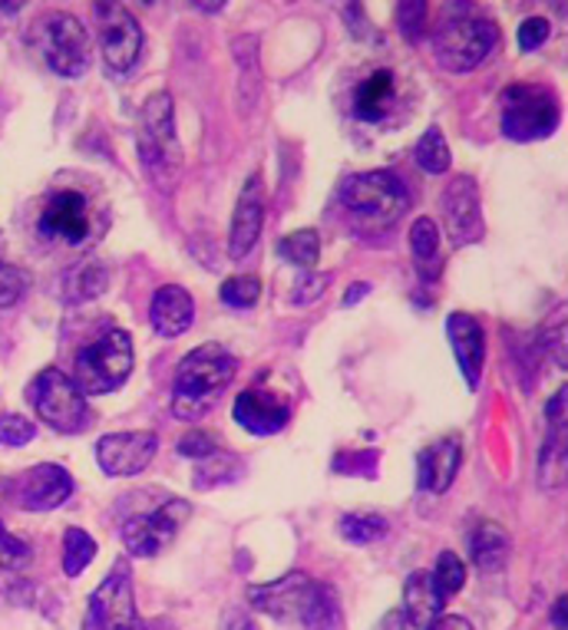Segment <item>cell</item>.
I'll use <instances>...</instances> for the list:
<instances>
[{
  "instance_id": "7c38bea8",
  "label": "cell",
  "mask_w": 568,
  "mask_h": 630,
  "mask_svg": "<svg viewBox=\"0 0 568 630\" xmlns=\"http://www.w3.org/2000/svg\"><path fill=\"white\" fill-rule=\"evenodd\" d=\"M159 449V436L149 430L136 433H109L96 443V463L106 476L112 479H129L139 476Z\"/></svg>"
},
{
  "instance_id": "d590c367",
  "label": "cell",
  "mask_w": 568,
  "mask_h": 630,
  "mask_svg": "<svg viewBox=\"0 0 568 630\" xmlns=\"http://www.w3.org/2000/svg\"><path fill=\"white\" fill-rule=\"evenodd\" d=\"M36 436V426L17 413H3L0 416V443L3 446H26Z\"/></svg>"
},
{
  "instance_id": "f6af8a7d",
  "label": "cell",
  "mask_w": 568,
  "mask_h": 630,
  "mask_svg": "<svg viewBox=\"0 0 568 630\" xmlns=\"http://www.w3.org/2000/svg\"><path fill=\"white\" fill-rule=\"evenodd\" d=\"M407 628V618L404 615H387V621L381 624V630H404Z\"/></svg>"
},
{
  "instance_id": "2e32d148",
  "label": "cell",
  "mask_w": 568,
  "mask_h": 630,
  "mask_svg": "<svg viewBox=\"0 0 568 630\" xmlns=\"http://www.w3.org/2000/svg\"><path fill=\"white\" fill-rule=\"evenodd\" d=\"M443 215L447 228L457 245H470L483 238V211H480V188L470 175H460L450 182L443 195Z\"/></svg>"
},
{
  "instance_id": "60d3db41",
  "label": "cell",
  "mask_w": 568,
  "mask_h": 630,
  "mask_svg": "<svg viewBox=\"0 0 568 630\" xmlns=\"http://www.w3.org/2000/svg\"><path fill=\"white\" fill-rule=\"evenodd\" d=\"M566 387L546 403V420H549V430L553 433H566Z\"/></svg>"
},
{
  "instance_id": "603a6c76",
  "label": "cell",
  "mask_w": 568,
  "mask_h": 630,
  "mask_svg": "<svg viewBox=\"0 0 568 630\" xmlns=\"http://www.w3.org/2000/svg\"><path fill=\"white\" fill-rule=\"evenodd\" d=\"M394 99H397V79H394V73H390V69H377V73H371V76L357 86V93H354V112H357V119H364V122H384L387 112H390V106H394Z\"/></svg>"
},
{
  "instance_id": "277c9868",
  "label": "cell",
  "mask_w": 568,
  "mask_h": 630,
  "mask_svg": "<svg viewBox=\"0 0 568 630\" xmlns=\"http://www.w3.org/2000/svg\"><path fill=\"white\" fill-rule=\"evenodd\" d=\"M559 126V99L549 86L516 83L503 93V132L516 142L553 135Z\"/></svg>"
},
{
  "instance_id": "cb8c5ba5",
  "label": "cell",
  "mask_w": 568,
  "mask_h": 630,
  "mask_svg": "<svg viewBox=\"0 0 568 630\" xmlns=\"http://www.w3.org/2000/svg\"><path fill=\"white\" fill-rule=\"evenodd\" d=\"M470 552H473V565H476L483 575H496V572L506 568L510 552H513V542H510V535H506L503 525H496V522H483V525L473 532Z\"/></svg>"
},
{
  "instance_id": "7402d4cb",
  "label": "cell",
  "mask_w": 568,
  "mask_h": 630,
  "mask_svg": "<svg viewBox=\"0 0 568 630\" xmlns=\"http://www.w3.org/2000/svg\"><path fill=\"white\" fill-rule=\"evenodd\" d=\"M447 598L437 588L430 572H414L404 585V618L417 630H427L437 618H443Z\"/></svg>"
},
{
  "instance_id": "e0dca14e",
  "label": "cell",
  "mask_w": 568,
  "mask_h": 630,
  "mask_svg": "<svg viewBox=\"0 0 568 630\" xmlns=\"http://www.w3.org/2000/svg\"><path fill=\"white\" fill-rule=\"evenodd\" d=\"M288 416H291V406L278 393H271V390L248 387L235 400V423L245 433H251V436H275V433H281L288 426Z\"/></svg>"
},
{
  "instance_id": "e575fe53",
  "label": "cell",
  "mask_w": 568,
  "mask_h": 630,
  "mask_svg": "<svg viewBox=\"0 0 568 630\" xmlns=\"http://www.w3.org/2000/svg\"><path fill=\"white\" fill-rule=\"evenodd\" d=\"M30 562V545L17 535L7 532V525L0 522V568L7 572H17Z\"/></svg>"
},
{
  "instance_id": "f35d334b",
  "label": "cell",
  "mask_w": 568,
  "mask_h": 630,
  "mask_svg": "<svg viewBox=\"0 0 568 630\" xmlns=\"http://www.w3.org/2000/svg\"><path fill=\"white\" fill-rule=\"evenodd\" d=\"M549 40V20L546 17H529L523 26H519V46L523 50H536Z\"/></svg>"
},
{
  "instance_id": "7a4b0ae2",
  "label": "cell",
  "mask_w": 568,
  "mask_h": 630,
  "mask_svg": "<svg viewBox=\"0 0 568 630\" xmlns=\"http://www.w3.org/2000/svg\"><path fill=\"white\" fill-rule=\"evenodd\" d=\"M341 205L361 228H390L410 205L407 185L394 172H361L351 175L341 188Z\"/></svg>"
},
{
  "instance_id": "ab89813d",
  "label": "cell",
  "mask_w": 568,
  "mask_h": 630,
  "mask_svg": "<svg viewBox=\"0 0 568 630\" xmlns=\"http://www.w3.org/2000/svg\"><path fill=\"white\" fill-rule=\"evenodd\" d=\"M328 284H331V274H314V278L301 281L298 291H294V304H311V301H318V297L328 291Z\"/></svg>"
},
{
  "instance_id": "ac0fdd59",
  "label": "cell",
  "mask_w": 568,
  "mask_h": 630,
  "mask_svg": "<svg viewBox=\"0 0 568 630\" xmlns=\"http://www.w3.org/2000/svg\"><path fill=\"white\" fill-rule=\"evenodd\" d=\"M261 225H265V188H261V175H251L238 195L232 228H228V254L235 261H242L255 248Z\"/></svg>"
},
{
  "instance_id": "44dd1931",
  "label": "cell",
  "mask_w": 568,
  "mask_h": 630,
  "mask_svg": "<svg viewBox=\"0 0 568 630\" xmlns=\"http://www.w3.org/2000/svg\"><path fill=\"white\" fill-rule=\"evenodd\" d=\"M460 459H463V446L457 436L450 439H440L433 446H427L417 459V469H420V489L440 496L453 486L457 472H460Z\"/></svg>"
},
{
  "instance_id": "d6a6232c",
  "label": "cell",
  "mask_w": 568,
  "mask_h": 630,
  "mask_svg": "<svg viewBox=\"0 0 568 630\" xmlns=\"http://www.w3.org/2000/svg\"><path fill=\"white\" fill-rule=\"evenodd\" d=\"M433 582H437V588L443 591V598H450V595H460V591H463V585H467V565L460 562V555H457V552H443V555L437 558Z\"/></svg>"
},
{
  "instance_id": "7bdbcfd3",
  "label": "cell",
  "mask_w": 568,
  "mask_h": 630,
  "mask_svg": "<svg viewBox=\"0 0 568 630\" xmlns=\"http://www.w3.org/2000/svg\"><path fill=\"white\" fill-rule=\"evenodd\" d=\"M553 624H556V630H568V601L566 598H559V601H556V608H553Z\"/></svg>"
},
{
  "instance_id": "8992f818",
  "label": "cell",
  "mask_w": 568,
  "mask_h": 630,
  "mask_svg": "<svg viewBox=\"0 0 568 630\" xmlns=\"http://www.w3.org/2000/svg\"><path fill=\"white\" fill-rule=\"evenodd\" d=\"M26 400L33 406V413L56 433H79L86 426V397L79 393V387L56 367L40 370L30 387H26Z\"/></svg>"
},
{
  "instance_id": "5b68a950",
  "label": "cell",
  "mask_w": 568,
  "mask_h": 630,
  "mask_svg": "<svg viewBox=\"0 0 568 630\" xmlns=\"http://www.w3.org/2000/svg\"><path fill=\"white\" fill-rule=\"evenodd\" d=\"M139 155L146 172H152L162 182H169L179 172L182 162V149L175 139V119H172V99L165 93H156L152 99H146L142 112H139Z\"/></svg>"
},
{
  "instance_id": "b9f144b4",
  "label": "cell",
  "mask_w": 568,
  "mask_h": 630,
  "mask_svg": "<svg viewBox=\"0 0 568 630\" xmlns=\"http://www.w3.org/2000/svg\"><path fill=\"white\" fill-rule=\"evenodd\" d=\"M427 630H473V624H470L467 618H453V615H447V618H437Z\"/></svg>"
},
{
  "instance_id": "9c48e42d",
  "label": "cell",
  "mask_w": 568,
  "mask_h": 630,
  "mask_svg": "<svg viewBox=\"0 0 568 630\" xmlns=\"http://www.w3.org/2000/svg\"><path fill=\"white\" fill-rule=\"evenodd\" d=\"M192 509L182 499H169L165 506H159L152 515H132L122 525V545L129 548V555L136 558H156L162 555L175 535L182 532V525L189 522Z\"/></svg>"
},
{
  "instance_id": "74e56055",
  "label": "cell",
  "mask_w": 568,
  "mask_h": 630,
  "mask_svg": "<svg viewBox=\"0 0 568 630\" xmlns=\"http://www.w3.org/2000/svg\"><path fill=\"white\" fill-rule=\"evenodd\" d=\"M424 17H427V3H420V0H414V3H400V10H397L400 33H404L407 40H417L420 30H424Z\"/></svg>"
},
{
  "instance_id": "8d00e7d4",
  "label": "cell",
  "mask_w": 568,
  "mask_h": 630,
  "mask_svg": "<svg viewBox=\"0 0 568 630\" xmlns=\"http://www.w3.org/2000/svg\"><path fill=\"white\" fill-rule=\"evenodd\" d=\"M179 456H185V459H212V456H218V439L212 433L195 430L179 443Z\"/></svg>"
},
{
  "instance_id": "9a60e30c",
  "label": "cell",
  "mask_w": 568,
  "mask_h": 630,
  "mask_svg": "<svg viewBox=\"0 0 568 630\" xmlns=\"http://www.w3.org/2000/svg\"><path fill=\"white\" fill-rule=\"evenodd\" d=\"M314 595V582L301 572L275 582V585H258V588H248V598L258 611L278 618V621H298L304 618L308 611V601Z\"/></svg>"
},
{
  "instance_id": "f546056e",
  "label": "cell",
  "mask_w": 568,
  "mask_h": 630,
  "mask_svg": "<svg viewBox=\"0 0 568 630\" xmlns=\"http://www.w3.org/2000/svg\"><path fill=\"white\" fill-rule=\"evenodd\" d=\"M93 558H96V542L83 529H66V535H63V572H66V578H79Z\"/></svg>"
},
{
  "instance_id": "52a82bcc",
  "label": "cell",
  "mask_w": 568,
  "mask_h": 630,
  "mask_svg": "<svg viewBox=\"0 0 568 630\" xmlns=\"http://www.w3.org/2000/svg\"><path fill=\"white\" fill-rule=\"evenodd\" d=\"M36 46L46 66L63 79H79L93 63V43L86 26L69 13H53L36 23Z\"/></svg>"
},
{
  "instance_id": "d4e9b609",
  "label": "cell",
  "mask_w": 568,
  "mask_h": 630,
  "mask_svg": "<svg viewBox=\"0 0 568 630\" xmlns=\"http://www.w3.org/2000/svg\"><path fill=\"white\" fill-rule=\"evenodd\" d=\"M410 251L417 258V268L424 278H437V258H440V228L433 218H417L410 231Z\"/></svg>"
},
{
  "instance_id": "ee69618b",
  "label": "cell",
  "mask_w": 568,
  "mask_h": 630,
  "mask_svg": "<svg viewBox=\"0 0 568 630\" xmlns=\"http://www.w3.org/2000/svg\"><path fill=\"white\" fill-rule=\"evenodd\" d=\"M371 294V284H351V291H347V297H344V304L351 307V304H357L361 297H367Z\"/></svg>"
},
{
  "instance_id": "f1b7e54d",
  "label": "cell",
  "mask_w": 568,
  "mask_h": 630,
  "mask_svg": "<svg viewBox=\"0 0 568 630\" xmlns=\"http://www.w3.org/2000/svg\"><path fill=\"white\" fill-rule=\"evenodd\" d=\"M562 482H566V433H553L543 446L539 486L543 489H562Z\"/></svg>"
},
{
  "instance_id": "6da1fadb",
  "label": "cell",
  "mask_w": 568,
  "mask_h": 630,
  "mask_svg": "<svg viewBox=\"0 0 568 630\" xmlns=\"http://www.w3.org/2000/svg\"><path fill=\"white\" fill-rule=\"evenodd\" d=\"M232 380H235V357L222 344L195 347L192 354L182 357L175 370V397H172L175 413L185 420L205 416Z\"/></svg>"
},
{
  "instance_id": "4316f807",
  "label": "cell",
  "mask_w": 568,
  "mask_h": 630,
  "mask_svg": "<svg viewBox=\"0 0 568 630\" xmlns=\"http://www.w3.org/2000/svg\"><path fill=\"white\" fill-rule=\"evenodd\" d=\"M304 630H337L341 628V615H337V598L331 588L314 585V595L308 601V611L301 618Z\"/></svg>"
},
{
  "instance_id": "4dcf8cb0",
  "label": "cell",
  "mask_w": 568,
  "mask_h": 630,
  "mask_svg": "<svg viewBox=\"0 0 568 630\" xmlns=\"http://www.w3.org/2000/svg\"><path fill=\"white\" fill-rule=\"evenodd\" d=\"M341 535L354 545H367L387 535V519L384 515H344L341 519Z\"/></svg>"
},
{
  "instance_id": "8fae6325",
  "label": "cell",
  "mask_w": 568,
  "mask_h": 630,
  "mask_svg": "<svg viewBox=\"0 0 568 630\" xmlns=\"http://www.w3.org/2000/svg\"><path fill=\"white\" fill-rule=\"evenodd\" d=\"M83 630H139L132 582L126 572H109L103 585L89 595V608L83 615Z\"/></svg>"
},
{
  "instance_id": "83f0119b",
  "label": "cell",
  "mask_w": 568,
  "mask_h": 630,
  "mask_svg": "<svg viewBox=\"0 0 568 630\" xmlns=\"http://www.w3.org/2000/svg\"><path fill=\"white\" fill-rule=\"evenodd\" d=\"M414 159H417V165H420L424 172H430V175H443V172L450 169V145H447V139H443V132H440L437 126H430V129L424 132V139H420L417 149H414Z\"/></svg>"
},
{
  "instance_id": "1f68e13d",
  "label": "cell",
  "mask_w": 568,
  "mask_h": 630,
  "mask_svg": "<svg viewBox=\"0 0 568 630\" xmlns=\"http://www.w3.org/2000/svg\"><path fill=\"white\" fill-rule=\"evenodd\" d=\"M218 294H222V301H225L228 307L248 311V307L258 304V297H261V284H258V278H251V274H235V278H228V281L222 284Z\"/></svg>"
},
{
  "instance_id": "5bb4252c",
  "label": "cell",
  "mask_w": 568,
  "mask_h": 630,
  "mask_svg": "<svg viewBox=\"0 0 568 630\" xmlns=\"http://www.w3.org/2000/svg\"><path fill=\"white\" fill-rule=\"evenodd\" d=\"M69 496H73V476L56 463H43V466L26 469L17 479V492H13L17 506L26 512H53Z\"/></svg>"
},
{
  "instance_id": "ba28073f",
  "label": "cell",
  "mask_w": 568,
  "mask_h": 630,
  "mask_svg": "<svg viewBox=\"0 0 568 630\" xmlns=\"http://www.w3.org/2000/svg\"><path fill=\"white\" fill-rule=\"evenodd\" d=\"M500 43V30L493 20L483 17H460L443 23L433 43V56L450 73H470L476 69Z\"/></svg>"
},
{
  "instance_id": "4fadbf2b",
  "label": "cell",
  "mask_w": 568,
  "mask_h": 630,
  "mask_svg": "<svg viewBox=\"0 0 568 630\" xmlns=\"http://www.w3.org/2000/svg\"><path fill=\"white\" fill-rule=\"evenodd\" d=\"M36 231L40 238L46 241H66V245H83L93 231V215H89V202L73 192V188H63L56 195H50V202L43 205L40 211V221H36Z\"/></svg>"
},
{
  "instance_id": "d6986e66",
  "label": "cell",
  "mask_w": 568,
  "mask_h": 630,
  "mask_svg": "<svg viewBox=\"0 0 568 630\" xmlns=\"http://www.w3.org/2000/svg\"><path fill=\"white\" fill-rule=\"evenodd\" d=\"M447 334H450V347L457 354V363L467 377V383L476 390L480 377H483V363H486V334L480 327V321L473 314H450L447 321Z\"/></svg>"
},
{
  "instance_id": "ffe728a7",
  "label": "cell",
  "mask_w": 568,
  "mask_h": 630,
  "mask_svg": "<svg viewBox=\"0 0 568 630\" xmlns=\"http://www.w3.org/2000/svg\"><path fill=\"white\" fill-rule=\"evenodd\" d=\"M192 317H195V304H192V294L185 287L165 284L156 291L152 307H149V321H152V330L159 337H182L192 327Z\"/></svg>"
},
{
  "instance_id": "484cf974",
  "label": "cell",
  "mask_w": 568,
  "mask_h": 630,
  "mask_svg": "<svg viewBox=\"0 0 568 630\" xmlns=\"http://www.w3.org/2000/svg\"><path fill=\"white\" fill-rule=\"evenodd\" d=\"M278 254L285 261H291L294 268H304L311 271L321 258V238L314 228H301V231H291L278 241Z\"/></svg>"
},
{
  "instance_id": "3957f363",
  "label": "cell",
  "mask_w": 568,
  "mask_h": 630,
  "mask_svg": "<svg viewBox=\"0 0 568 630\" xmlns=\"http://www.w3.org/2000/svg\"><path fill=\"white\" fill-rule=\"evenodd\" d=\"M132 337L126 330H109L96 344L83 347L76 357V387L83 397H103L122 387L132 373Z\"/></svg>"
},
{
  "instance_id": "30bf717a",
  "label": "cell",
  "mask_w": 568,
  "mask_h": 630,
  "mask_svg": "<svg viewBox=\"0 0 568 630\" xmlns=\"http://www.w3.org/2000/svg\"><path fill=\"white\" fill-rule=\"evenodd\" d=\"M93 20H96V36H99L106 66L112 73H126L139 59V50H142L139 20L119 3H96Z\"/></svg>"
},
{
  "instance_id": "836d02e7",
  "label": "cell",
  "mask_w": 568,
  "mask_h": 630,
  "mask_svg": "<svg viewBox=\"0 0 568 630\" xmlns=\"http://www.w3.org/2000/svg\"><path fill=\"white\" fill-rule=\"evenodd\" d=\"M26 284H30V278H26L20 268L0 261V311H3V307H13V304L26 294Z\"/></svg>"
}]
</instances>
